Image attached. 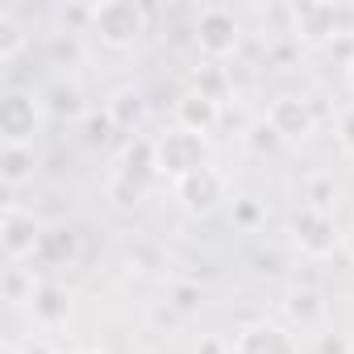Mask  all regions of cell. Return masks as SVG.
Instances as JSON below:
<instances>
[{
  "mask_svg": "<svg viewBox=\"0 0 354 354\" xmlns=\"http://www.w3.org/2000/svg\"><path fill=\"white\" fill-rule=\"evenodd\" d=\"M146 30H150V9L146 5H138V0H96L88 34L104 50H133Z\"/></svg>",
  "mask_w": 354,
  "mask_h": 354,
  "instance_id": "obj_1",
  "label": "cell"
},
{
  "mask_svg": "<svg viewBox=\"0 0 354 354\" xmlns=\"http://www.w3.org/2000/svg\"><path fill=\"white\" fill-rule=\"evenodd\" d=\"M154 150H158V175L162 180H171V188L188 180V175H196L201 167H213V146L209 138L201 133H188L180 125H171L154 138Z\"/></svg>",
  "mask_w": 354,
  "mask_h": 354,
  "instance_id": "obj_2",
  "label": "cell"
},
{
  "mask_svg": "<svg viewBox=\"0 0 354 354\" xmlns=\"http://www.w3.org/2000/svg\"><path fill=\"white\" fill-rule=\"evenodd\" d=\"M192 46L209 59V63H221L230 55H238L242 46V21L234 9L225 5H205L192 21Z\"/></svg>",
  "mask_w": 354,
  "mask_h": 354,
  "instance_id": "obj_3",
  "label": "cell"
},
{
  "mask_svg": "<svg viewBox=\"0 0 354 354\" xmlns=\"http://www.w3.org/2000/svg\"><path fill=\"white\" fill-rule=\"evenodd\" d=\"M42 117H46L42 92L9 88L0 96V138H5V146H34V133H38Z\"/></svg>",
  "mask_w": 354,
  "mask_h": 354,
  "instance_id": "obj_4",
  "label": "cell"
},
{
  "mask_svg": "<svg viewBox=\"0 0 354 354\" xmlns=\"http://www.w3.org/2000/svg\"><path fill=\"white\" fill-rule=\"evenodd\" d=\"M288 17H292V38L300 46H329L354 13L342 5H325V0H304V5L288 9Z\"/></svg>",
  "mask_w": 354,
  "mask_h": 354,
  "instance_id": "obj_5",
  "label": "cell"
},
{
  "mask_svg": "<svg viewBox=\"0 0 354 354\" xmlns=\"http://www.w3.org/2000/svg\"><path fill=\"white\" fill-rule=\"evenodd\" d=\"M288 230H292V242H296V250L304 259H329L342 246V234L333 225V213H317L308 205H300L292 213V225Z\"/></svg>",
  "mask_w": 354,
  "mask_h": 354,
  "instance_id": "obj_6",
  "label": "cell"
},
{
  "mask_svg": "<svg viewBox=\"0 0 354 354\" xmlns=\"http://www.w3.org/2000/svg\"><path fill=\"white\" fill-rule=\"evenodd\" d=\"M175 201L188 217H213L225 201H230V188H225V175L217 167H201L196 175L175 184Z\"/></svg>",
  "mask_w": 354,
  "mask_h": 354,
  "instance_id": "obj_7",
  "label": "cell"
},
{
  "mask_svg": "<svg viewBox=\"0 0 354 354\" xmlns=\"http://www.w3.org/2000/svg\"><path fill=\"white\" fill-rule=\"evenodd\" d=\"M80 254H84V238H80V230L67 225V221H50V225H42L30 263H34L38 271H67V267L80 263Z\"/></svg>",
  "mask_w": 354,
  "mask_h": 354,
  "instance_id": "obj_8",
  "label": "cell"
},
{
  "mask_svg": "<svg viewBox=\"0 0 354 354\" xmlns=\"http://www.w3.org/2000/svg\"><path fill=\"white\" fill-rule=\"evenodd\" d=\"M271 125H275V133L283 138V146L288 142H304V138H313V129H317V109H313V96H296V92H283V96H275L271 104H267V113H263Z\"/></svg>",
  "mask_w": 354,
  "mask_h": 354,
  "instance_id": "obj_9",
  "label": "cell"
},
{
  "mask_svg": "<svg viewBox=\"0 0 354 354\" xmlns=\"http://www.w3.org/2000/svg\"><path fill=\"white\" fill-rule=\"evenodd\" d=\"M38 234H42V221L21 209V205H5V217H0V250H5L9 263H26L34 259V246H38Z\"/></svg>",
  "mask_w": 354,
  "mask_h": 354,
  "instance_id": "obj_10",
  "label": "cell"
},
{
  "mask_svg": "<svg viewBox=\"0 0 354 354\" xmlns=\"http://www.w3.org/2000/svg\"><path fill=\"white\" fill-rule=\"evenodd\" d=\"M234 354H300V342L279 321H250L234 333Z\"/></svg>",
  "mask_w": 354,
  "mask_h": 354,
  "instance_id": "obj_11",
  "label": "cell"
},
{
  "mask_svg": "<svg viewBox=\"0 0 354 354\" xmlns=\"http://www.w3.org/2000/svg\"><path fill=\"white\" fill-rule=\"evenodd\" d=\"M113 175H121V180H129V184H138V188H150V184L158 180V150H154V138H146V133L125 138L121 150H117Z\"/></svg>",
  "mask_w": 354,
  "mask_h": 354,
  "instance_id": "obj_12",
  "label": "cell"
},
{
  "mask_svg": "<svg viewBox=\"0 0 354 354\" xmlns=\"http://www.w3.org/2000/svg\"><path fill=\"white\" fill-rule=\"evenodd\" d=\"M171 117H175V125H180V129L209 138V133H217V129H221L225 104H217V100H209V96H201V92L184 88L180 96H175V104H171Z\"/></svg>",
  "mask_w": 354,
  "mask_h": 354,
  "instance_id": "obj_13",
  "label": "cell"
},
{
  "mask_svg": "<svg viewBox=\"0 0 354 354\" xmlns=\"http://www.w3.org/2000/svg\"><path fill=\"white\" fill-rule=\"evenodd\" d=\"M26 308H30V317H34L38 329H59V325H67V317H71V292H67L59 279H38L34 300H30Z\"/></svg>",
  "mask_w": 354,
  "mask_h": 354,
  "instance_id": "obj_14",
  "label": "cell"
},
{
  "mask_svg": "<svg viewBox=\"0 0 354 354\" xmlns=\"http://www.w3.org/2000/svg\"><path fill=\"white\" fill-rule=\"evenodd\" d=\"M329 304L325 296L313 288V283H296L288 296H283V317H288V329H321Z\"/></svg>",
  "mask_w": 354,
  "mask_h": 354,
  "instance_id": "obj_15",
  "label": "cell"
},
{
  "mask_svg": "<svg viewBox=\"0 0 354 354\" xmlns=\"http://www.w3.org/2000/svg\"><path fill=\"white\" fill-rule=\"evenodd\" d=\"M42 104H46V117H55V121H84L88 117V100H84V88L75 80H55L42 92Z\"/></svg>",
  "mask_w": 354,
  "mask_h": 354,
  "instance_id": "obj_16",
  "label": "cell"
},
{
  "mask_svg": "<svg viewBox=\"0 0 354 354\" xmlns=\"http://www.w3.org/2000/svg\"><path fill=\"white\" fill-rule=\"evenodd\" d=\"M104 109H109L117 133H125V138H133V133L142 129V121H146V96H142L138 88H117V92L104 100Z\"/></svg>",
  "mask_w": 354,
  "mask_h": 354,
  "instance_id": "obj_17",
  "label": "cell"
},
{
  "mask_svg": "<svg viewBox=\"0 0 354 354\" xmlns=\"http://www.w3.org/2000/svg\"><path fill=\"white\" fill-rule=\"evenodd\" d=\"M38 171V154L34 146H5L0 150V180L5 188H26Z\"/></svg>",
  "mask_w": 354,
  "mask_h": 354,
  "instance_id": "obj_18",
  "label": "cell"
},
{
  "mask_svg": "<svg viewBox=\"0 0 354 354\" xmlns=\"http://www.w3.org/2000/svg\"><path fill=\"white\" fill-rule=\"evenodd\" d=\"M192 92H201V96H209V100H217V104H225L230 100V92H234V80H230V71L221 67V63H201V67H192V84H188Z\"/></svg>",
  "mask_w": 354,
  "mask_h": 354,
  "instance_id": "obj_19",
  "label": "cell"
},
{
  "mask_svg": "<svg viewBox=\"0 0 354 354\" xmlns=\"http://www.w3.org/2000/svg\"><path fill=\"white\" fill-rule=\"evenodd\" d=\"M201 304H205L201 279H171V283H167V308H171V313L192 317V313H201Z\"/></svg>",
  "mask_w": 354,
  "mask_h": 354,
  "instance_id": "obj_20",
  "label": "cell"
},
{
  "mask_svg": "<svg viewBox=\"0 0 354 354\" xmlns=\"http://www.w3.org/2000/svg\"><path fill=\"white\" fill-rule=\"evenodd\" d=\"M242 146H246L254 158H267V154H275V150L283 146V138L275 133V125H271L267 117H254V121H246V129H242Z\"/></svg>",
  "mask_w": 354,
  "mask_h": 354,
  "instance_id": "obj_21",
  "label": "cell"
},
{
  "mask_svg": "<svg viewBox=\"0 0 354 354\" xmlns=\"http://www.w3.org/2000/svg\"><path fill=\"white\" fill-rule=\"evenodd\" d=\"M26 46H30L26 26L13 17V9H0V63L21 59V50H26Z\"/></svg>",
  "mask_w": 354,
  "mask_h": 354,
  "instance_id": "obj_22",
  "label": "cell"
},
{
  "mask_svg": "<svg viewBox=\"0 0 354 354\" xmlns=\"http://www.w3.org/2000/svg\"><path fill=\"white\" fill-rule=\"evenodd\" d=\"M0 288H5V300H9V304H30V300H34V288H38L34 267L9 263V267H5V279H0Z\"/></svg>",
  "mask_w": 354,
  "mask_h": 354,
  "instance_id": "obj_23",
  "label": "cell"
},
{
  "mask_svg": "<svg viewBox=\"0 0 354 354\" xmlns=\"http://www.w3.org/2000/svg\"><path fill=\"white\" fill-rule=\"evenodd\" d=\"M80 133H84V142H88L92 150H100V146H109V142L117 138V125H113L109 109H88V117L80 121Z\"/></svg>",
  "mask_w": 354,
  "mask_h": 354,
  "instance_id": "obj_24",
  "label": "cell"
},
{
  "mask_svg": "<svg viewBox=\"0 0 354 354\" xmlns=\"http://www.w3.org/2000/svg\"><path fill=\"white\" fill-rule=\"evenodd\" d=\"M146 192H150V188H138V184L121 180V175H109V184H104V201H109L113 209H121V213H133V209L146 201Z\"/></svg>",
  "mask_w": 354,
  "mask_h": 354,
  "instance_id": "obj_25",
  "label": "cell"
},
{
  "mask_svg": "<svg viewBox=\"0 0 354 354\" xmlns=\"http://www.w3.org/2000/svg\"><path fill=\"white\" fill-rule=\"evenodd\" d=\"M50 63L55 67H80L84 63V42H80V34H50Z\"/></svg>",
  "mask_w": 354,
  "mask_h": 354,
  "instance_id": "obj_26",
  "label": "cell"
},
{
  "mask_svg": "<svg viewBox=\"0 0 354 354\" xmlns=\"http://www.w3.org/2000/svg\"><path fill=\"white\" fill-rule=\"evenodd\" d=\"M333 201H337V184L329 175H313L304 180V205L317 209V213H333Z\"/></svg>",
  "mask_w": 354,
  "mask_h": 354,
  "instance_id": "obj_27",
  "label": "cell"
},
{
  "mask_svg": "<svg viewBox=\"0 0 354 354\" xmlns=\"http://www.w3.org/2000/svg\"><path fill=\"white\" fill-rule=\"evenodd\" d=\"M92 13H96V5H63L59 13H55V21H59V30L63 34H88L92 30Z\"/></svg>",
  "mask_w": 354,
  "mask_h": 354,
  "instance_id": "obj_28",
  "label": "cell"
},
{
  "mask_svg": "<svg viewBox=\"0 0 354 354\" xmlns=\"http://www.w3.org/2000/svg\"><path fill=\"white\" fill-rule=\"evenodd\" d=\"M263 221H267L263 201H254V196H238V201H234V225H238V230L250 234V230H259Z\"/></svg>",
  "mask_w": 354,
  "mask_h": 354,
  "instance_id": "obj_29",
  "label": "cell"
},
{
  "mask_svg": "<svg viewBox=\"0 0 354 354\" xmlns=\"http://www.w3.org/2000/svg\"><path fill=\"white\" fill-rule=\"evenodd\" d=\"M158 267H162V254H158L154 242H133L129 246V271L146 275V271H158Z\"/></svg>",
  "mask_w": 354,
  "mask_h": 354,
  "instance_id": "obj_30",
  "label": "cell"
},
{
  "mask_svg": "<svg viewBox=\"0 0 354 354\" xmlns=\"http://www.w3.org/2000/svg\"><path fill=\"white\" fill-rule=\"evenodd\" d=\"M296 55H300V42H296L292 34L267 46V63H271V67H279V71H288V67L296 63Z\"/></svg>",
  "mask_w": 354,
  "mask_h": 354,
  "instance_id": "obj_31",
  "label": "cell"
},
{
  "mask_svg": "<svg viewBox=\"0 0 354 354\" xmlns=\"http://www.w3.org/2000/svg\"><path fill=\"white\" fill-rule=\"evenodd\" d=\"M317 354H354V346H350V337H346V333L325 329V333L317 337Z\"/></svg>",
  "mask_w": 354,
  "mask_h": 354,
  "instance_id": "obj_32",
  "label": "cell"
},
{
  "mask_svg": "<svg viewBox=\"0 0 354 354\" xmlns=\"http://www.w3.org/2000/svg\"><path fill=\"white\" fill-rule=\"evenodd\" d=\"M337 146H342L346 154H354V104L337 113Z\"/></svg>",
  "mask_w": 354,
  "mask_h": 354,
  "instance_id": "obj_33",
  "label": "cell"
},
{
  "mask_svg": "<svg viewBox=\"0 0 354 354\" xmlns=\"http://www.w3.org/2000/svg\"><path fill=\"white\" fill-rule=\"evenodd\" d=\"M5 354H59L46 337H26V342H9Z\"/></svg>",
  "mask_w": 354,
  "mask_h": 354,
  "instance_id": "obj_34",
  "label": "cell"
},
{
  "mask_svg": "<svg viewBox=\"0 0 354 354\" xmlns=\"http://www.w3.org/2000/svg\"><path fill=\"white\" fill-rule=\"evenodd\" d=\"M196 354H234V342H225V337H217V333H209V337H201V346H196Z\"/></svg>",
  "mask_w": 354,
  "mask_h": 354,
  "instance_id": "obj_35",
  "label": "cell"
},
{
  "mask_svg": "<svg viewBox=\"0 0 354 354\" xmlns=\"http://www.w3.org/2000/svg\"><path fill=\"white\" fill-rule=\"evenodd\" d=\"M342 250H346V254H350V263H354V230H350V234H342Z\"/></svg>",
  "mask_w": 354,
  "mask_h": 354,
  "instance_id": "obj_36",
  "label": "cell"
},
{
  "mask_svg": "<svg viewBox=\"0 0 354 354\" xmlns=\"http://www.w3.org/2000/svg\"><path fill=\"white\" fill-rule=\"evenodd\" d=\"M71 354H104V350H96V346H80V350H71Z\"/></svg>",
  "mask_w": 354,
  "mask_h": 354,
  "instance_id": "obj_37",
  "label": "cell"
},
{
  "mask_svg": "<svg viewBox=\"0 0 354 354\" xmlns=\"http://www.w3.org/2000/svg\"><path fill=\"white\" fill-rule=\"evenodd\" d=\"M346 88H350V92H354V63H350V67H346Z\"/></svg>",
  "mask_w": 354,
  "mask_h": 354,
  "instance_id": "obj_38",
  "label": "cell"
}]
</instances>
